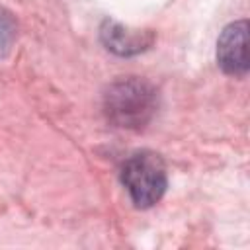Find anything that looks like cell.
Masks as SVG:
<instances>
[{
	"label": "cell",
	"instance_id": "cell-1",
	"mask_svg": "<svg viewBox=\"0 0 250 250\" xmlns=\"http://www.w3.org/2000/svg\"><path fill=\"white\" fill-rule=\"evenodd\" d=\"M158 96L150 82L139 76L115 80L104 94V113L121 129H143L156 113Z\"/></svg>",
	"mask_w": 250,
	"mask_h": 250
},
{
	"label": "cell",
	"instance_id": "cell-2",
	"mask_svg": "<svg viewBox=\"0 0 250 250\" xmlns=\"http://www.w3.org/2000/svg\"><path fill=\"white\" fill-rule=\"evenodd\" d=\"M121 182L135 207L148 209L162 199L168 186L164 160L150 150L135 152L121 168Z\"/></svg>",
	"mask_w": 250,
	"mask_h": 250
},
{
	"label": "cell",
	"instance_id": "cell-3",
	"mask_svg": "<svg viewBox=\"0 0 250 250\" xmlns=\"http://www.w3.org/2000/svg\"><path fill=\"white\" fill-rule=\"evenodd\" d=\"M217 62L230 76L248 72V21L229 23L217 41Z\"/></svg>",
	"mask_w": 250,
	"mask_h": 250
},
{
	"label": "cell",
	"instance_id": "cell-4",
	"mask_svg": "<svg viewBox=\"0 0 250 250\" xmlns=\"http://www.w3.org/2000/svg\"><path fill=\"white\" fill-rule=\"evenodd\" d=\"M100 37H102V43L105 45L107 51H111L115 55H121V57L143 53L154 41V35L150 31L129 29V27H125V25L113 21V20H105L102 23Z\"/></svg>",
	"mask_w": 250,
	"mask_h": 250
},
{
	"label": "cell",
	"instance_id": "cell-5",
	"mask_svg": "<svg viewBox=\"0 0 250 250\" xmlns=\"http://www.w3.org/2000/svg\"><path fill=\"white\" fill-rule=\"evenodd\" d=\"M16 20L12 18V14H8L6 10L0 8V59L4 55L10 53L14 41H16Z\"/></svg>",
	"mask_w": 250,
	"mask_h": 250
}]
</instances>
